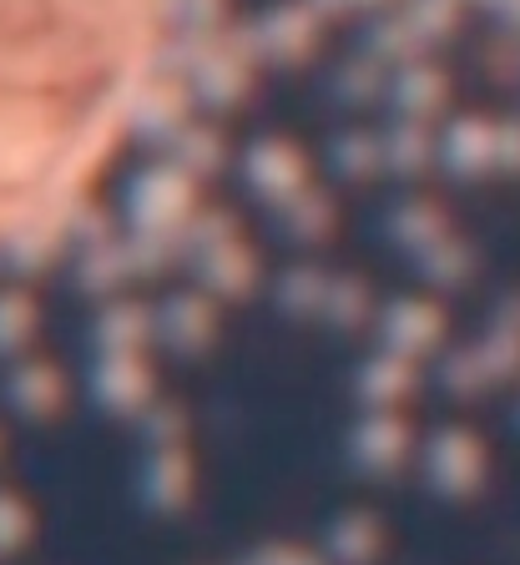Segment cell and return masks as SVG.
Masks as SVG:
<instances>
[{"label":"cell","mask_w":520,"mask_h":565,"mask_svg":"<svg viewBox=\"0 0 520 565\" xmlns=\"http://www.w3.org/2000/svg\"><path fill=\"white\" fill-rule=\"evenodd\" d=\"M21 530H25L21 505H15V500H0V551H6V545H15V541H21Z\"/></svg>","instance_id":"1"}]
</instances>
